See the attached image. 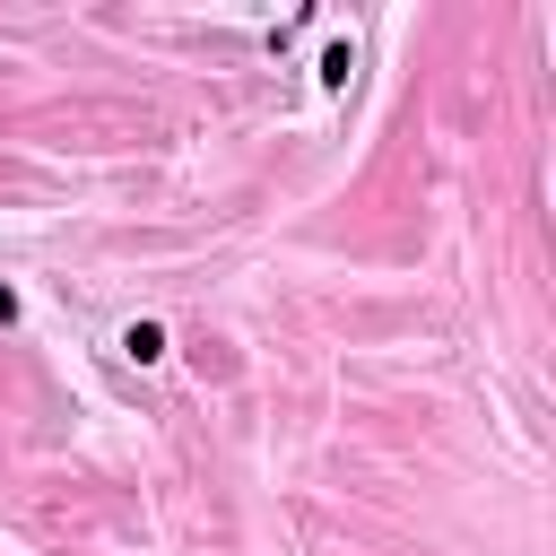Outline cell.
<instances>
[{
  "mask_svg": "<svg viewBox=\"0 0 556 556\" xmlns=\"http://www.w3.org/2000/svg\"><path fill=\"white\" fill-rule=\"evenodd\" d=\"M122 356H130V365H156V356H165V330H156V321H130V330H122Z\"/></svg>",
  "mask_w": 556,
  "mask_h": 556,
  "instance_id": "obj_1",
  "label": "cell"
},
{
  "mask_svg": "<svg viewBox=\"0 0 556 556\" xmlns=\"http://www.w3.org/2000/svg\"><path fill=\"white\" fill-rule=\"evenodd\" d=\"M348 70H356V52H348V43H330V52H321V87H348Z\"/></svg>",
  "mask_w": 556,
  "mask_h": 556,
  "instance_id": "obj_2",
  "label": "cell"
},
{
  "mask_svg": "<svg viewBox=\"0 0 556 556\" xmlns=\"http://www.w3.org/2000/svg\"><path fill=\"white\" fill-rule=\"evenodd\" d=\"M0 321H17V295H9V287H0Z\"/></svg>",
  "mask_w": 556,
  "mask_h": 556,
  "instance_id": "obj_3",
  "label": "cell"
}]
</instances>
